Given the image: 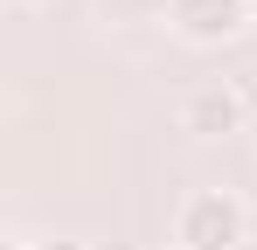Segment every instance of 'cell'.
Segmentation results:
<instances>
[{
    "mask_svg": "<svg viewBox=\"0 0 257 250\" xmlns=\"http://www.w3.org/2000/svg\"><path fill=\"white\" fill-rule=\"evenodd\" d=\"M0 250H28V236H7V243H0Z\"/></svg>",
    "mask_w": 257,
    "mask_h": 250,
    "instance_id": "cell-5",
    "label": "cell"
},
{
    "mask_svg": "<svg viewBox=\"0 0 257 250\" xmlns=\"http://www.w3.org/2000/svg\"><path fill=\"white\" fill-rule=\"evenodd\" d=\"M243 229H250V208L229 188H195L181 202V215H174V243L181 250H236Z\"/></svg>",
    "mask_w": 257,
    "mask_h": 250,
    "instance_id": "cell-1",
    "label": "cell"
},
{
    "mask_svg": "<svg viewBox=\"0 0 257 250\" xmlns=\"http://www.w3.org/2000/svg\"><path fill=\"white\" fill-rule=\"evenodd\" d=\"M7 7H21V14H28V7H42V0H7Z\"/></svg>",
    "mask_w": 257,
    "mask_h": 250,
    "instance_id": "cell-6",
    "label": "cell"
},
{
    "mask_svg": "<svg viewBox=\"0 0 257 250\" xmlns=\"http://www.w3.org/2000/svg\"><path fill=\"white\" fill-rule=\"evenodd\" d=\"M243 125H250V111H243V90L236 83H202L181 104V132H195V139H229Z\"/></svg>",
    "mask_w": 257,
    "mask_h": 250,
    "instance_id": "cell-3",
    "label": "cell"
},
{
    "mask_svg": "<svg viewBox=\"0 0 257 250\" xmlns=\"http://www.w3.org/2000/svg\"><path fill=\"white\" fill-rule=\"evenodd\" d=\"M28 250H90V243H77V236H28Z\"/></svg>",
    "mask_w": 257,
    "mask_h": 250,
    "instance_id": "cell-4",
    "label": "cell"
},
{
    "mask_svg": "<svg viewBox=\"0 0 257 250\" xmlns=\"http://www.w3.org/2000/svg\"><path fill=\"white\" fill-rule=\"evenodd\" d=\"M146 250H181V243H146Z\"/></svg>",
    "mask_w": 257,
    "mask_h": 250,
    "instance_id": "cell-7",
    "label": "cell"
},
{
    "mask_svg": "<svg viewBox=\"0 0 257 250\" xmlns=\"http://www.w3.org/2000/svg\"><path fill=\"white\" fill-rule=\"evenodd\" d=\"M167 28L195 49H222L257 28V0H167Z\"/></svg>",
    "mask_w": 257,
    "mask_h": 250,
    "instance_id": "cell-2",
    "label": "cell"
},
{
    "mask_svg": "<svg viewBox=\"0 0 257 250\" xmlns=\"http://www.w3.org/2000/svg\"><path fill=\"white\" fill-rule=\"evenodd\" d=\"M250 132H257V125H250Z\"/></svg>",
    "mask_w": 257,
    "mask_h": 250,
    "instance_id": "cell-8",
    "label": "cell"
}]
</instances>
